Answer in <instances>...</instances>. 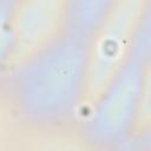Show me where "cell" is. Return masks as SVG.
<instances>
[{
  "mask_svg": "<svg viewBox=\"0 0 151 151\" xmlns=\"http://www.w3.org/2000/svg\"><path fill=\"white\" fill-rule=\"evenodd\" d=\"M90 41L60 32L12 70L6 91L24 123L52 129L76 116L87 96Z\"/></svg>",
  "mask_w": 151,
  "mask_h": 151,
  "instance_id": "cell-1",
  "label": "cell"
},
{
  "mask_svg": "<svg viewBox=\"0 0 151 151\" xmlns=\"http://www.w3.org/2000/svg\"><path fill=\"white\" fill-rule=\"evenodd\" d=\"M17 4V1H0V74L14 52Z\"/></svg>",
  "mask_w": 151,
  "mask_h": 151,
  "instance_id": "cell-6",
  "label": "cell"
},
{
  "mask_svg": "<svg viewBox=\"0 0 151 151\" xmlns=\"http://www.w3.org/2000/svg\"><path fill=\"white\" fill-rule=\"evenodd\" d=\"M63 6L59 1L18 2L14 17L15 42L13 54L24 58L38 51L61 32Z\"/></svg>",
  "mask_w": 151,
  "mask_h": 151,
  "instance_id": "cell-4",
  "label": "cell"
},
{
  "mask_svg": "<svg viewBox=\"0 0 151 151\" xmlns=\"http://www.w3.org/2000/svg\"><path fill=\"white\" fill-rule=\"evenodd\" d=\"M150 2L137 22L129 53L106 86L93 98L83 123V137L91 147L109 151L132 134L143 109L150 64Z\"/></svg>",
  "mask_w": 151,
  "mask_h": 151,
  "instance_id": "cell-2",
  "label": "cell"
},
{
  "mask_svg": "<svg viewBox=\"0 0 151 151\" xmlns=\"http://www.w3.org/2000/svg\"><path fill=\"white\" fill-rule=\"evenodd\" d=\"M114 4L106 0L64 2L61 32L91 40L107 20Z\"/></svg>",
  "mask_w": 151,
  "mask_h": 151,
  "instance_id": "cell-5",
  "label": "cell"
},
{
  "mask_svg": "<svg viewBox=\"0 0 151 151\" xmlns=\"http://www.w3.org/2000/svg\"><path fill=\"white\" fill-rule=\"evenodd\" d=\"M146 5L134 0L116 1L107 20L91 39L86 97L96 98L124 63Z\"/></svg>",
  "mask_w": 151,
  "mask_h": 151,
  "instance_id": "cell-3",
  "label": "cell"
}]
</instances>
